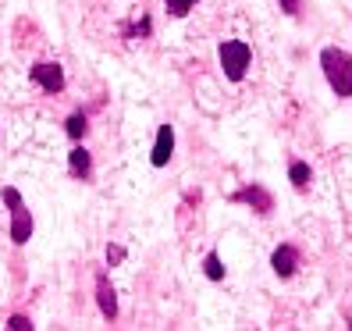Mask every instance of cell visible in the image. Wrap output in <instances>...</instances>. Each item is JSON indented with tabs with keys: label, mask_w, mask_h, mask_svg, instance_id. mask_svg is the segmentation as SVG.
<instances>
[{
	"label": "cell",
	"mask_w": 352,
	"mask_h": 331,
	"mask_svg": "<svg viewBox=\"0 0 352 331\" xmlns=\"http://www.w3.org/2000/svg\"><path fill=\"white\" fill-rule=\"evenodd\" d=\"M125 260V250L121 246H107V264H121Z\"/></svg>",
	"instance_id": "cell-14"
},
{
	"label": "cell",
	"mask_w": 352,
	"mask_h": 331,
	"mask_svg": "<svg viewBox=\"0 0 352 331\" xmlns=\"http://www.w3.org/2000/svg\"><path fill=\"white\" fill-rule=\"evenodd\" d=\"M203 271H206V278H210V281H221V278H224V267H221V257H217V253H210V257L203 260Z\"/></svg>",
	"instance_id": "cell-11"
},
{
	"label": "cell",
	"mask_w": 352,
	"mask_h": 331,
	"mask_svg": "<svg viewBox=\"0 0 352 331\" xmlns=\"http://www.w3.org/2000/svg\"><path fill=\"white\" fill-rule=\"evenodd\" d=\"M32 82H39L47 93H60L65 89V72H60V65H50V61H36V65L29 68Z\"/></svg>",
	"instance_id": "cell-4"
},
{
	"label": "cell",
	"mask_w": 352,
	"mask_h": 331,
	"mask_svg": "<svg viewBox=\"0 0 352 331\" xmlns=\"http://www.w3.org/2000/svg\"><path fill=\"white\" fill-rule=\"evenodd\" d=\"M271 264H274V271H278L281 278H288V275L296 271V250H292V246H278L274 257H271Z\"/></svg>",
	"instance_id": "cell-8"
},
{
	"label": "cell",
	"mask_w": 352,
	"mask_h": 331,
	"mask_svg": "<svg viewBox=\"0 0 352 331\" xmlns=\"http://www.w3.org/2000/svg\"><path fill=\"white\" fill-rule=\"evenodd\" d=\"M68 168H72L75 178H86L89 175V153H86V147H75L68 153Z\"/></svg>",
	"instance_id": "cell-9"
},
{
	"label": "cell",
	"mask_w": 352,
	"mask_h": 331,
	"mask_svg": "<svg viewBox=\"0 0 352 331\" xmlns=\"http://www.w3.org/2000/svg\"><path fill=\"white\" fill-rule=\"evenodd\" d=\"M288 178H292V185H296V189H306V185H309V164H302V160H292V168H288Z\"/></svg>",
	"instance_id": "cell-10"
},
{
	"label": "cell",
	"mask_w": 352,
	"mask_h": 331,
	"mask_svg": "<svg viewBox=\"0 0 352 331\" xmlns=\"http://www.w3.org/2000/svg\"><path fill=\"white\" fill-rule=\"evenodd\" d=\"M86 129H89L86 125V114H72L68 118V136L72 139H82V136H86Z\"/></svg>",
	"instance_id": "cell-13"
},
{
	"label": "cell",
	"mask_w": 352,
	"mask_h": 331,
	"mask_svg": "<svg viewBox=\"0 0 352 331\" xmlns=\"http://www.w3.org/2000/svg\"><path fill=\"white\" fill-rule=\"evenodd\" d=\"M164 8H168L175 18H185V14L196 8V0H164Z\"/></svg>",
	"instance_id": "cell-12"
},
{
	"label": "cell",
	"mask_w": 352,
	"mask_h": 331,
	"mask_svg": "<svg viewBox=\"0 0 352 331\" xmlns=\"http://www.w3.org/2000/svg\"><path fill=\"white\" fill-rule=\"evenodd\" d=\"M217 57H221L224 75L232 78V82H242L245 78V68H250V61H253V50H250V43H242V39H224Z\"/></svg>",
	"instance_id": "cell-2"
},
{
	"label": "cell",
	"mask_w": 352,
	"mask_h": 331,
	"mask_svg": "<svg viewBox=\"0 0 352 331\" xmlns=\"http://www.w3.org/2000/svg\"><path fill=\"white\" fill-rule=\"evenodd\" d=\"M320 68L327 75V86L335 89V96H352V57L342 47H324L320 50Z\"/></svg>",
	"instance_id": "cell-1"
},
{
	"label": "cell",
	"mask_w": 352,
	"mask_h": 331,
	"mask_svg": "<svg viewBox=\"0 0 352 331\" xmlns=\"http://www.w3.org/2000/svg\"><path fill=\"white\" fill-rule=\"evenodd\" d=\"M281 11L285 14H299V0H281Z\"/></svg>",
	"instance_id": "cell-16"
},
{
	"label": "cell",
	"mask_w": 352,
	"mask_h": 331,
	"mask_svg": "<svg viewBox=\"0 0 352 331\" xmlns=\"http://www.w3.org/2000/svg\"><path fill=\"white\" fill-rule=\"evenodd\" d=\"M4 203L11 206V242L14 246H25L29 242V235H32V214H29V206H25V200L18 196V189H11V185H4Z\"/></svg>",
	"instance_id": "cell-3"
},
{
	"label": "cell",
	"mask_w": 352,
	"mask_h": 331,
	"mask_svg": "<svg viewBox=\"0 0 352 331\" xmlns=\"http://www.w3.org/2000/svg\"><path fill=\"white\" fill-rule=\"evenodd\" d=\"M171 150H175V132H171V125H160L157 129V142H153V153H150L153 168H164V164L171 160Z\"/></svg>",
	"instance_id": "cell-7"
},
{
	"label": "cell",
	"mask_w": 352,
	"mask_h": 331,
	"mask_svg": "<svg viewBox=\"0 0 352 331\" xmlns=\"http://www.w3.org/2000/svg\"><path fill=\"white\" fill-rule=\"evenodd\" d=\"M232 200H235V203H250V206H256V214H271V211H274L271 193L260 189V185H245V189H239Z\"/></svg>",
	"instance_id": "cell-5"
},
{
	"label": "cell",
	"mask_w": 352,
	"mask_h": 331,
	"mask_svg": "<svg viewBox=\"0 0 352 331\" xmlns=\"http://www.w3.org/2000/svg\"><path fill=\"white\" fill-rule=\"evenodd\" d=\"M8 328H14V331H22V328H25V331H29V328H32V321L18 314V317H11V321H8Z\"/></svg>",
	"instance_id": "cell-15"
},
{
	"label": "cell",
	"mask_w": 352,
	"mask_h": 331,
	"mask_svg": "<svg viewBox=\"0 0 352 331\" xmlns=\"http://www.w3.org/2000/svg\"><path fill=\"white\" fill-rule=\"evenodd\" d=\"M96 299H100V314L107 317V321H114L118 317V299H114V285H111V278L107 275H96Z\"/></svg>",
	"instance_id": "cell-6"
}]
</instances>
